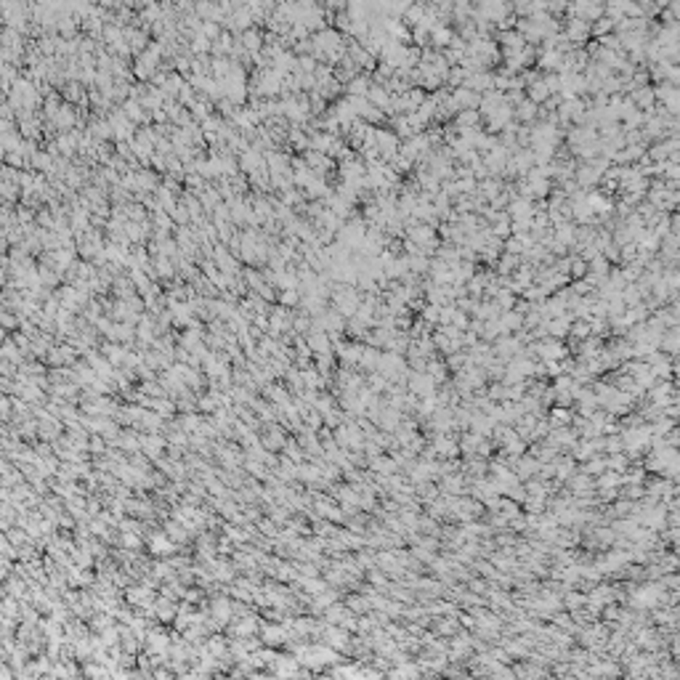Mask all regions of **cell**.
Returning <instances> with one entry per match:
<instances>
[]
</instances>
